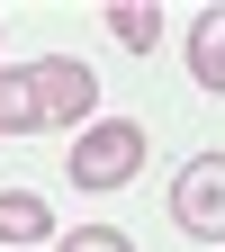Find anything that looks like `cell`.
Masks as SVG:
<instances>
[{"label":"cell","mask_w":225,"mask_h":252,"mask_svg":"<svg viewBox=\"0 0 225 252\" xmlns=\"http://www.w3.org/2000/svg\"><path fill=\"white\" fill-rule=\"evenodd\" d=\"M63 171H72V189H90V198L126 189V180L144 171V126H135V117H99V126H81V144L63 153Z\"/></svg>","instance_id":"cell-1"},{"label":"cell","mask_w":225,"mask_h":252,"mask_svg":"<svg viewBox=\"0 0 225 252\" xmlns=\"http://www.w3.org/2000/svg\"><path fill=\"white\" fill-rule=\"evenodd\" d=\"M27 81H36V117L45 126H90V108H99V72H90L81 54H36L27 63Z\"/></svg>","instance_id":"cell-2"},{"label":"cell","mask_w":225,"mask_h":252,"mask_svg":"<svg viewBox=\"0 0 225 252\" xmlns=\"http://www.w3.org/2000/svg\"><path fill=\"white\" fill-rule=\"evenodd\" d=\"M171 216H180V234H198V243L225 252V153L180 162V180H171Z\"/></svg>","instance_id":"cell-3"},{"label":"cell","mask_w":225,"mask_h":252,"mask_svg":"<svg viewBox=\"0 0 225 252\" xmlns=\"http://www.w3.org/2000/svg\"><path fill=\"white\" fill-rule=\"evenodd\" d=\"M189 72H198V81L216 90V99H225V0H216V9H207L198 27H189Z\"/></svg>","instance_id":"cell-4"},{"label":"cell","mask_w":225,"mask_h":252,"mask_svg":"<svg viewBox=\"0 0 225 252\" xmlns=\"http://www.w3.org/2000/svg\"><path fill=\"white\" fill-rule=\"evenodd\" d=\"M36 234H54L45 198L36 189H0V243H36Z\"/></svg>","instance_id":"cell-5"},{"label":"cell","mask_w":225,"mask_h":252,"mask_svg":"<svg viewBox=\"0 0 225 252\" xmlns=\"http://www.w3.org/2000/svg\"><path fill=\"white\" fill-rule=\"evenodd\" d=\"M36 81H27V63H18V72H0V135H36Z\"/></svg>","instance_id":"cell-6"},{"label":"cell","mask_w":225,"mask_h":252,"mask_svg":"<svg viewBox=\"0 0 225 252\" xmlns=\"http://www.w3.org/2000/svg\"><path fill=\"white\" fill-rule=\"evenodd\" d=\"M117 45H162V9H144V0H126V9H108Z\"/></svg>","instance_id":"cell-7"},{"label":"cell","mask_w":225,"mask_h":252,"mask_svg":"<svg viewBox=\"0 0 225 252\" xmlns=\"http://www.w3.org/2000/svg\"><path fill=\"white\" fill-rule=\"evenodd\" d=\"M54 252H135V243H126L117 225H81V234H63Z\"/></svg>","instance_id":"cell-8"}]
</instances>
